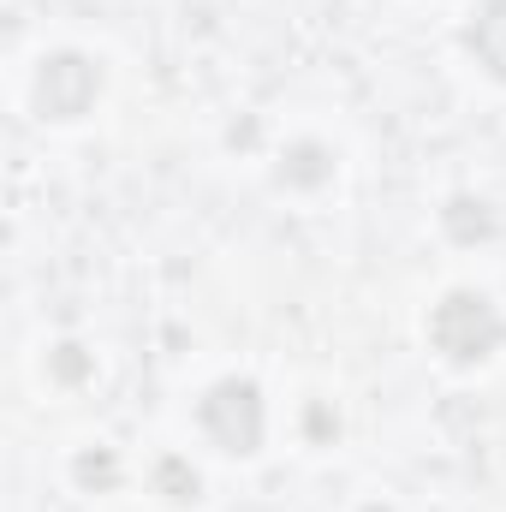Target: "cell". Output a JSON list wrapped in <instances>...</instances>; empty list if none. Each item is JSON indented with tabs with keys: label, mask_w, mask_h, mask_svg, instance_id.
Returning a JSON list of instances; mask_svg holds the SVG:
<instances>
[{
	"label": "cell",
	"mask_w": 506,
	"mask_h": 512,
	"mask_svg": "<svg viewBox=\"0 0 506 512\" xmlns=\"http://www.w3.org/2000/svg\"><path fill=\"white\" fill-rule=\"evenodd\" d=\"M429 340L447 364H483L506 340V322L483 292H447L429 316Z\"/></svg>",
	"instance_id": "cell-1"
},
{
	"label": "cell",
	"mask_w": 506,
	"mask_h": 512,
	"mask_svg": "<svg viewBox=\"0 0 506 512\" xmlns=\"http://www.w3.org/2000/svg\"><path fill=\"white\" fill-rule=\"evenodd\" d=\"M197 417L221 453H256L262 447V393L251 382H215L209 399L197 405Z\"/></svg>",
	"instance_id": "cell-2"
},
{
	"label": "cell",
	"mask_w": 506,
	"mask_h": 512,
	"mask_svg": "<svg viewBox=\"0 0 506 512\" xmlns=\"http://www.w3.org/2000/svg\"><path fill=\"white\" fill-rule=\"evenodd\" d=\"M96 90H102V72H96V60H84V54H54V60H42V72H36V108H42L48 120H78V114H90Z\"/></svg>",
	"instance_id": "cell-3"
},
{
	"label": "cell",
	"mask_w": 506,
	"mask_h": 512,
	"mask_svg": "<svg viewBox=\"0 0 506 512\" xmlns=\"http://www.w3.org/2000/svg\"><path fill=\"white\" fill-rule=\"evenodd\" d=\"M465 48L477 54V66H483L489 78H501V84H506V0H489V6L471 18Z\"/></svg>",
	"instance_id": "cell-4"
},
{
	"label": "cell",
	"mask_w": 506,
	"mask_h": 512,
	"mask_svg": "<svg viewBox=\"0 0 506 512\" xmlns=\"http://www.w3.org/2000/svg\"><path fill=\"white\" fill-rule=\"evenodd\" d=\"M328 173H334V161H328V155H322L316 143H304V149H292V161L280 167V179H286V185H322Z\"/></svg>",
	"instance_id": "cell-5"
},
{
	"label": "cell",
	"mask_w": 506,
	"mask_h": 512,
	"mask_svg": "<svg viewBox=\"0 0 506 512\" xmlns=\"http://www.w3.org/2000/svg\"><path fill=\"white\" fill-rule=\"evenodd\" d=\"M447 233H453L459 245H471V239H483V233H489V215H483V203H471V197H459V203H447Z\"/></svg>",
	"instance_id": "cell-6"
},
{
	"label": "cell",
	"mask_w": 506,
	"mask_h": 512,
	"mask_svg": "<svg viewBox=\"0 0 506 512\" xmlns=\"http://www.w3.org/2000/svg\"><path fill=\"white\" fill-rule=\"evenodd\" d=\"M155 483H161V495H167V501H197V471H191L185 459H161Z\"/></svg>",
	"instance_id": "cell-7"
},
{
	"label": "cell",
	"mask_w": 506,
	"mask_h": 512,
	"mask_svg": "<svg viewBox=\"0 0 506 512\" xmlns=\"http://www.w3.org/2000/svg\"><path fill=\"white\" fill-rule=\"evenodd\" d=\"M114 477H120L114 453H84V459H78V483H84V489H114Z\"/></svg>",
	"instance_id": "cell-8"
},
{
	"label": "cell",
	"mask_w": 506,
	"mask_h": 512,
	"mask_svg": "<svg viewBox=\"0 0 506 512\" xmlns=\"http://www.w3.org/2000/svg\"><path fill=\"white\" fill-rule=\"evenodd\" d=\"M54 370H60L66 382H78V376H84V358H78V346H60V358H54Z\"/></svg>",
	"instance_id": "cell-9"
}]
</instances>
